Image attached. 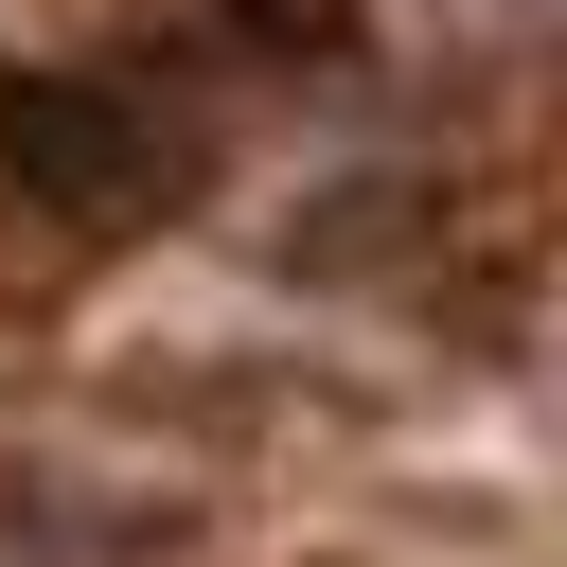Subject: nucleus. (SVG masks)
<instances>
[{
	"mask_svg": "<svg viewBox=\"0 0 567 567\" xmlns=\"http://www.w3.org/2000/svg\"><path fill=\"white\" fill-rule=\"evenodd\" d=\"M0 177L53 213V230H159L195 195V142L124 89H71V71H0Z\"/></svg>",
	"mask_w": 567,
	"mask_h": 567,
	"instance_id": "obj_1",
	"label": "nucleus"
}]
</instances>
